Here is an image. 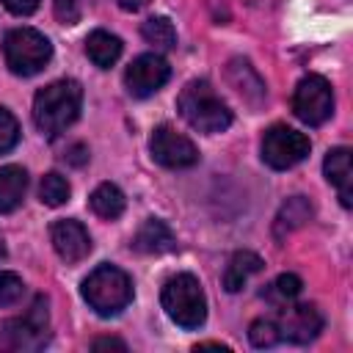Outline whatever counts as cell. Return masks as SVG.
<instances>
[{
    "label": "cell",
    "mask_w": 353,
    "mask_h": 353,
    "mask_svg": "<svg viewBox=\"0 0 353 353\" xmlns=\"http://www.w3.org/2000/svg\"><path fill=\"white\" fill-rule=\"evenodd\" d=\"M66 160H69L72 165H83V163L88 160V149H85L83 143H74V146L66 152Z\"/></svg>",
    "instance_id": "cell-29"
},
{
    "label": "cell",
    "mask_w": 353,
    "mask_h": 353,
    "mask_svg": "<svg viewBox=\"0 0 353 353\" xmlns=\"http://www.w3.org/2000/svg\"><path fill=\"white\" fill-rule=\"evenodd\" d=\"M91 210L99 215V218H105V221H113V218H119L121 212H124V193L116 188V185H110V182H102L94 193H91Z\"/></svg>",
    "instance_id": "cell-20"
},
{
    "label": "cell",
    "mask_w": 353,
    "mask_h": 353,
    "mask_svg": "<svg viewBox=\"0 0 353 353\" xmlns=\"http://www.w3.org/2000/svg\"><path fill=\"white\" fill-rule=\"evenodd\" d=\"M94 350H102V347H119V350H124L127 345L121 342V339H113V336H102V339H94V345H91Z\"/></svg>",
    "instance_id": "cell-30"
},
{
    "label": "cell",
    "mask_w": 353,
    "mask_h": 353,
    "mask_svg": "<svg viewBox=\"0 0 353 353\" xmlns=\"http://www.w3.org/2000/svg\"><path fill=\"white\" fill-rule=\"evenodd\" d=\"M116 3H119V8H124V11H132V14L149 6V0H116Z\"/></svg>",
    "instance_id": "cell-31"
},
{
    "label": "cell",
    "mask_w": 353,
    "mask_h": 353,
    "mask_svg": "<svg viewBox=\"0 0 353 353\" xmlns=\"http://www.w3.org/2000/svg\"><path fill=\"white\" fill-rule=\"evenodd\" d=\"M163 309L182 328H199L207 320V298L196 276L176 273L163 287Z\"/></svg>",
    "instance_id": "cell-4"
},
{
    "label": "cell",
    "mask_w": 353,
    "mask_h": 353,
    "mask_svg": "<svg viewBox=\"0 0 353 353\" xmlns=\"http://www.w3.org/2000/svg\"><path fill=\"white\" fill-rule=\"evenodd\" d=\"M28 190V174L22 165H3L0 168V212H14Z\"/></svg>",
    "instance_id": "cell-17"
},
{
    "label": "cell",
    "mask_w": 353,
    "mask_h": 353,
    "mask_svg": "<svg viewBox=\"0 0 353 353\" xmlns=\"http://www.w3.org/2000/svg\"><path fill=\"white\" fill-rule=\"evenodd\" d=\"M85 52L99 69H110L121 55V39L108 30H91L85 39Z\"/></svg>",
    "instance_id": "cell-18"
},
{
    "label": "cell",
    "mask_w": 353,
    "mask_h": 353,
    "mask_svg": "<svg viewBox=\"0 0 353 353\" xmlns=\"http://www.w3.org/2000/svg\"><path fill=\"white\" fill-rule=\"evenodd\" d=\"M226 80L229 85L240 94V99L248 105V108H262L265 97H268V88H265V80L256 74V69L245 61V58H232L226 63Z\"/></svg>",
    "instance_id": "cell-13"
},
{
    "label": "cell",
    "mask_w": 353,
    "mask_h": 353,
    "mask_svg": "<svg viewBox=\"0 0 353 353\" xmlns=\"http://www.w3.org/2000/svg\"><path fill=\"white\" fill-rule=\"evenodd\" d=\"M168 74H171L168 63H165L157 52H146V55H138V58L127 66V72H124V85H127V91H130L132 97H149V94H154L157 88L165 85Z\"/></svg>",
    "instance_id": "cell-10"
},
{
    "label": "cell",
    "mask_w": 353,
    "mask_h": 353,
    "mask_svg": "<svg viewBox=\"0 0 353 353\" xmlns=\"http://www.w3.org/2000/svg\"><path fill=\"white\" fill-rule=\"evenodd\" d=\"M22 295H25L22 279L17 273H11V270L0 273V306H14V303H19Z\"/></svg>",
    "instance_id": "cell-25"
},
{
    "label": "cell",
    "mask_w": 353,
    "mask_h": 353,
    "mask_svg": "<svg viewBox=\"0 0 353 353\" xmlns=\"http://www.w3.org/2000/svg\"><path fill=\"white\" fill-rule=\"evenodd\" d=\"M174 243H176L174 232L163 221H157V218L143 221L141 229L132 237V248L141 251V254H165V251L174 248Z\"/></svg>",
    "instance_id": "cell-15"
},
{
    "label": "cell",
    "mask_w": 353,
    "mask_h": 353,
    "mask_svg": "<svg viewBox=\"0 0 353 353\" xmlns=\"http://www.w3.org/2000/svg\"><path fill=\"white\" fill-rule=\"evenodd\" d=\"M80 292L97 314L110 317V314H119L121 309H127V303L132 301V281L121 268L99 265L83 279Z\"/></svg>",
    "instance_id": "cell-3"
},
{
    "label": "cell",
    "mask_w": 353,
    "mask_h": 353,
    "mask_svg": "<svg viewBox=\"0 0 353 353\" xmlns=\"http://www.w3.org/2000/svg\"><path fill=\"white\" fill-rule=\"evenodd\" d=\"M309 138L287 124H273L262 138V160L276 171L298 165L309 154Z\"/></svg>",
    "instance_id": "cell-8"
},
{
    "label": "cell",
    "mask_w": 353,
    "mask_h": 353,
    "mask_svg": "<svg viewBox=\"0 0 353 353\" xmlns=\"http://www.w3.org/2000/svg\"><path fill=\"white\" fill-rule=\"evenodd\" d=\"M323 171H325V179L339 190V201L342 207H350V149L347 146H336L325 154V163H323Z\"/></svg>",
    "instance_id": "cell-14"
},
{
    "label": "cell",
    "mask_w": 353,
    "mask_h": 353,
    "mask_svg": "<svg viewBox=\"0 0 353 353\" xmlns=\"http://www.w3.org/2000/svg\"><path fill=\"white\" fill-rule=\"evenodd\" d=\"M276 328H279V339L306 345L323 331V314L312 303H295L279 314Z\"/></svg>",
    "instance_id": "cell-11"
},
{
    "label": "cell",
    "mask_w": 353,
    "mask_h": 353,
    "mask_svg": "<svg viewBox=\"0 0 353 353\" xmlns=\"http://www.w3.org/2000/svg\"><path fill=\"white\" fill-rule=\"evenodd\" d=\"M176 108L193 130L207 132V135L223 132L232 124V110L226 108V102L215 94V88L207 80H190L182 88Z\"/></svg>",
    "instance_id": "cell-2"
},
{
    "label": "cell",
    "mask_w": 353,
    "mask_h": 353,
    "mask_svg": "<svg viewBox=\"0 0 353 353\" xmlns=\"http://www.w3.org/2000/svg\"><path fill=\"white\" fill-rule=\"evenodd\" d=\"M52 11H55L58 22L74 25L80 19V0H52Z\"/></svg>",
    "instance_id": "cell-27"
},
{
    "label": "cell",
    "mask_w": 353,
    "mask_h": 353,
    "mask_svg": "<svg viewBox=\"0 0 353 353\" xmlns=\"http://www.w3.org/2000/svg\"><path fill=\"white\" fill-rule=\"evenodd\" d=\"M312 212H314V210H312V201H309L306 196H292V199H287V201L281 204L276 221H273V234H276V240H281L284 234L301 229V226L312 218Z\"/></svg>",
    "instance_id": "cell-16"
},
{
    "label": "cell",
    "mask_w": 353,
    "mask_h": 353,
    "mask_svg": "<svg viewBox=\"0 0 353 353\" xmlns=\"http://www.w3.org/2000/svg\"><path fill=\"white\" fill-rule=\"evenodd\" d=\"M6 256V245H3V237H0V259Z\"/></svg>",
    "instance_id": "cell-32"
},
{
    "label": "cell",
    "mask_w": 353,
    "mask_h": 353,
    "mask_svg": "<svg viewBox=\"0 0 353 353\" xmlns=\"http://www.w3.org/2000/svg\"><path fill=\"white\" fill-rule=\"evenodd\" d=\"M11 14H17V17H28V14H33L36 8H39V3L41 0H0Z\"/></svg>",
    "instance_id": "cell-28"
},
{
    "label": "cell",
    "mask_w": 353,
    "mask_h": 353,
    "mask_svg": "<svg viewBox=\"0 0 353 353\" xmlns=\"http://www.w3.org/2000/svg\"><path fill=\"white\" fill-rule=\"evenodd\" d=\"M292 113L309 127H320L323 121H328L334 113V91L328 80L320 74L303 77L292 94Z\"/></svg>",
    "instance_id": "cell-7"
},
{
    "label": "cell",
    "mask_w": 353,
    "mask_h": 353,
    "mask_svg": "<svg viewBox=\"0 0 353 353\" xmlns=\"http://www.w3.org/2000/svg\"><path fill=\"white\" fill-rule=\"evenodd\" d=\"M50 240H52L55 254L69 265L85 259L91 251V237L85 232V226L77 221H55L50 229Z\"/></svg>",
    "instance_id": "cell-12"
},
{
    "label": "cell",
    "mask_w": 353,
    "mask_h": 353,
    "mask_svg": "<svg viewBox=\"0 0 353 353\" xmlns=\"http://www.w3.org/2000/svg\"><path fill=\"white\" fill-rule=\"evenodd\" d=\"M50 342L47 298H36L22 317L0 323V350H41Z\"/></svg>",
    "instance_id": "cell-6"
},
{
    "label": "cell",
    "mask_w": 353,
    "mask_h": 353,
    "mask_svg": "<svg viewBox=\"0 0 353 353\" xmlns=\"http://www.w3.org/2000/svg\"><path fill=\"white\" fill-rule=\"evenodd\" d=\"M149 149H152V157L165 168H190L199 163V149L193 146V141L171 130L168 124H160L152 132Z\"/></svg>",
    "instance_id": "cell-9"
},
{
    "label": "cell",
    "mask_w": 353,
    "mask_h": 353,
    "mask_svg": "<svg viewBox=\"0 0 353 353\" xmlns=\"http://www.w3.org/2000/svg\"><path fill=\"white\" fill-rule=\"evenodd\" d=\"M17 141H19V124H17V119L6 108H0V154L11 152L17 146Z\"/></svg>",
    "instance_id": "cell-26"
},
{
    "label": "cell",
    "mask_w": 353,
    "mask_h": 353,
    "mask_svg": "<svg viewBox=\"0 0 353 353\" xmlns=\"http://www.w3.org/2000/svg\"><path fill=\"white\" fill-rule=\"evenodd\" d=\"M259 270H262V259H259L256 254H251V251H237V254H232V259H229V265H226V270H223V287H226V292L243 290V284H245L254 273H259Z\"/></svg>",
    "instance_id": "cell-19"
},
{
    "label": "cell",
    "mask_w": 353,
    "mask_h": 353,
    "mask_svg": "<svg viewBox=\"0 0 353 353\" xmlns=\"http://www.w3.org/2000/svg\"><path fill=\"white\" fill-rule=\"evenodd\" d=\"M301 287H303V281H301L295 273H281V276L270 284L268 298H276V301H292V298L301 292Z\"/></svg>",
    "instance_id": "cell-24"
},
{
    "label": "cell",
    "mask_w": 353,
    "mask_h": 353,
    "mask_svg": "<svg viewBox=\"0 0 353 353\" xmlns=\"http://www.w3.org/2000/svg\"><path fill=\"white\" fill-rule=\"evenodd\" d=\"M248 339L254 347H270L279 342V328H276V320H254L251 328H248Z\"/></svg>",
    "instance_id": "cell-23"
},
{
    "label": "cell",
    "mask_w": 353,
    "mask_h": 353,
    "mask_svg": "<svg viewBox=\"0 0 353 353\" xmlns=\"http://www.w3.org/2000/svg\"><path fill=\"white\" fill-rule=\"evenodd\" d=\"M141 36L152 47H157V50H171L176 44V30H174V25H171L168 17H152V19H146L141 25Z\"/></svg>",
    "instance_id": "cell-21"
},
{
    "label": "cell",
    "mask_w": 353,
    "mask_h": 353,
    "mask_svg": "<svg viewBox=\"0 0 353 353\" xmlns=\"http://www.w3.org/2000/svg\"><path fill=\"white\" fill-rule=\"evenodd\" d=\"M83 105V88L77 80H55L50 85H44L36 99H33V121L36 127L55 138L58 132H63L80 113Z\"/></svg>",
    "instance_id": "cell-1"
},
{
    "label": "cell",
    "mask_w": 353,
    "mask_h": 353,
    "mask_svg": "<svg viewBox=\"0 0 353 353\" xmlns=\"http://www.w3.org/2000/svg\"><path fill=\"white\" fill-rule=\"evenodd\" d=\"M3 58L14 74L30 77L50 63L52 44L47 41L44 33H39L33 28H14L3 39Z\"/></svg>",
    "instance_id": "cell-5"
},
{
    "label": "cell",
    "mask_w": 353,
    "mask_h": 353,
    "mask_svg": "<svg viewBox=\"0 0 353 353\" xmlns=\"http://www.w3.org/2000/svg\"><path fill=\"white\" fill-rule=\"evenodd\" d=\"M69 182L61 176V174H44L41 176V185H39V196H41V201L47 204V207H61V204H66L69 201Z\"/></svg>",
    "instance_id": "cell-22"
}]
</instances>
